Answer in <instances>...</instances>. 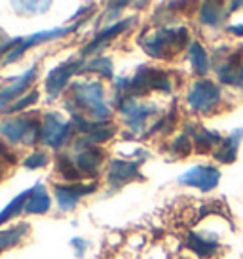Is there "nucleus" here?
Segmentation results:
<instances>
[{
    "label": "nucleus",
    "instance_id": "nucleus-2",
    "mask_svg": "<svg viewBox=\"0 0 243 259\" xmlns=\"http://www.w3.org/2000/svg\"><path fill=\"white\" fill-rule=\"evenodd\" d=\"M76 107L84 109L89 116L97 118L99 122H106L110 118V107L105 99V86L97 80L74 82L71 86Z\"/></svg>",
    "mask_w": 243,
    "mask_h": 259
},
{
    "label": "nucleus",
    "instance_id": "nucleus-34",
    "mask_svg": "<svg viewBox=\"0 0 243 259\" xmlns=\"http://www.w3.org/2000/svg\"><path fill=\"white\" fill-rule=\"evenodd\" d=\"M2 176H4V170H2V168H0V179H2Z\"/></svg>",
    "mask_w": 243,
    "mask_h": 259
},
{
    "label": "nucleus",
    "instance_id": "nucleus-32",
    "mask_svg": "<svg viewBox=\"0 0 243 259\" xmlns=\"http://www.w3.org/2000/svg\"><path fill=\"white\" fill-rule=\"evenodd\" d=\"M228 31L234 32V34H237V36H243V23H239V25H230V27H228Z\"/></svg>",
    "mask_w": 243,
    "mask_h": 259
},
{
    "label": "nucleus",
    "instance_id": "nucleus-4",
    "mask_svg": "<svg viewBox=\"0 0 243 259\" xmlns=\"http://www.w3.org/2000/svg\"><path fill=\"white\" fill-rule=\"evenodd\" d=\"M0 136L14 145H36L42 139V126L36 118L12 116L0 124Z\"/></svg>",
    "mask_w": 243,
    "mask_h": 259
},
{
    "label": "nucleus",
    "instance_id": "nucleus-16",
    "mask_svg": "<svg viewBox=\"0 0 243 259\" xmlns=\"http://www.w3.org/2000/svg\"><path fill=\"white\" fill-rule=\"evenodd\" d=\"M187 134L194 138V147L198 153H205V151H211L213 147H217L222 143V138L219 134L211 132V130H203V128H196L194 124H188L187 126Z\"/></svg>",
    "mask_w": 243,
    "mask_h": 259
},
{
    "label": "nucleus",
    "instance_id": "nucleus-5",
    "mask_svg": "<svg viewBox=\"0 0 243 259\" xmlns=\"http://www.w3.org/2000/svg\"><path fill=\"white\" fill-rule=\"evenodd\" d=\"M120 103V113L124 114V122L131 128V132L141 134L145 130L146 120L158 111V107L154 103H145V101H139L135 96H124L122 99H118Z\"/></svg>",
    "mask_w": 243,
    "mask_h": 259
},
{
    "label": "nucleus",
    "instance_id": "nucleus-10",
    "mask_svg": "<svg viewBox=\"0 0 243 259\" xmlns=\"http://www.w3.org/2000/svg\"><path fill=\"white\" fill-rule=\"evenodd\" d=\"M180 185L187 187H196L202 193H209L215 187L219 185L220 181V171L215 166H194L187 170L185 174H180L177 179Z\"/></svg>",
    "mask_w": 243,
    "mask_h": 259
},
{
    "label": "nucleus",
    "instance_id": "nucleus-21",
    "mask_svg": "<svg viewBox=\"0 0 243 259\" xmlns=\"http://www.w3.org/2000/svg\"><path fill=\"white\" fill-rule=\"evenodd\" d=\"M114 132H116V128H114L112 124H106L105 122L101 128H97L95 132L88 134V136H84V139L76 143V149H84V147H93V145H97V143H105V141H108V139L112 138Z\"/></svg>",
    "mask_w": 243,
    "mask_h": 259
},
{
    "label": "nucleus",
    "instance_id": "nucleus-1",
    "mask_svg": "<svg viewBox=\"0 0 243 259\" xmlns=\"http://www.w3.org/2000/svg\"><path fill=\"white\" fill-rule=\"evenodd\" d=\"M188 31L185 27H162L150 32L148 36H141V46L150 57L156 59H171L187 46Z\"/></svg>",
    "mask_w": 243,
    "mask_h": 259
},
{
    "label": "nucleus",
    "instance_id": "nucleus-9",
    "mask_svg": "<svg viewBox=\"0 0 243 259\" xmlns=\"http://www.w3.org/2000/svg\"><path fill=\"white\" fill-rule=\"evenodd\" d=\"M74 132L76 128L73 120H63L61 114L48 113L44 118V126H42V141L51 149H61L69 143Z\"/></svg>",
    "mask_w": 243,
    "mask_h": 259
},
{
    "label": "nucleus",
    "instance_id": "nucleus-8",
    "mask_svg": "<svg viewBox=\"0 0 243 259\" xmlns=\"http://www.w3.org/2000/svg\"><path fill=\"white\" fill-rule=\"evenodd\" d=\"M220 86L211 80H200L188 92V105L194 113L209 114L220 103Z\"/></svg>",
    "mask_w": 243,
    "mask_h": 259
},
{
    "label": "nucleus",
    "instance_id": "nucleus-30",
    "mask_svg": "<svg viewBox=\"0 0 243 259\" xmlns=\"http://www.w3.org/2000/svg\"><path fill=\"white\" fill-rule=\"evenodd\" d=\"M0 162H6V164H16L17 162L16 154L12 153L4 143H0Z\"/></svg>",
    "mask_w": 243,
    "mask_h": 259
},
{
    "label": "nucleus",
    "instance_id": "nucleus-13",
    "mask_svg": "<svg viewBox=\"0 0 243 259\" xmlns=\"http://www.w3.org/2000/svg\"><path fill=\"white\" fill-rule=\"evenodd\" d=\"M141 160H112L108 164V183L112 189H120L126 183L141 178Z\"/></svg>",
    "mask_w": 243,
    "mask_h": 259
},
{
    "label": "nucleus",
    "instance_id": "nucleus-23",
    "mask_svg": "<svg viewBox=\"0 0 243 259\" xmlns=\"http://www.w3.org/2000/svg\"><path fill=\"white\" fill-rule=\"evenodd\" d=\"M27 233H29V227L27 225H16L12 227V229H6V231H0V253L21 242V238Z\"/></svg>",
    "mask_w": 243,
    "mask_h": 259
},
{
    "label": "nucleus",
    "instance_id": "nucleus-6",
    "mask_svg": "<svg viewBox=\"0 0 243 259\" xmlns=\"http://www.w3.org/2000/svg\"><path fill=\"white\" fill-rule=\"evenodd\" d=\"M86 65V59L84 57H73L65 63L57 65L46 76V92H48V99L53 101L55 97L61 96V92L65 90V86L69 84V80L73 78L76 73H82Z\"/></svg>",
    "mask_w": 243,
    "mask_h": 259
},
{
    "label": "nucleus",
    "instance_id": "nucleus-29",
    "mask_svg": "<svg viewBox=\"0 0 243 259\" xmlns=\"http://www.w3.org/2000/svg\"><path fill=\"white\" fill-rule=\"evenodd\" d=\"M192 147H194V143L190 141L188 134H183V136H178V138L175 139V143H173V153L177 154V156H187V154L192 151Z\"/></svg>",
    "mask_w": 243,
    "mask_h": 259
},
{
    "label": "nucleus",
    "instance_id": "nucleus-19",
    "mask_svg": "<svg viewBox=\"0 0 243 259\" xmlns=\"http://www.w3.org/2000/svg\"><path fill=\"white\" fill-rule=\"evenodd\" d=\"M188 248L198 253L200 257H209V255H215L219 251V242L213 240V238H205V236L200 235H188Z\"/></svg>",
    "mask_w": 243,
    "mask_h": 259
},
{
    "label": "nucleus",
    "instance_id": "nucleus-7",
    "mask_svg": "<svg viewBox=\"0 0 243 259\" xmlns=\"http://www.w3.org/2000/svg\"><path fill=\"white\" fill-rule=\"evenodd\" d=\"M80 25L82 23H74V25H67V27L46 29V31L34 32V34L27 36V38H21L19 44H17L16 48L8 54V57L4 59V63H14V61H17V59H21L27 50L34 48V46H38V44H44V42H49V40H57V38H63V36H67V34L78 31V29H80Z\"/></svg>",
    "mask_w": 243,
    "mask_h": 259
},
{
    "label": "nucleus",
    "instance_id": "nucleus-20",
    "mask_svg": "<svg viewBox=\"0 0 243 259\" xmlns=\"http://www.w3.org/2000/svg\"><path fill=\"white\" fill-rule=\"evenodd\" d=\"M188 57H190V63H192L194 73L200 74V76H205L207 71H209V57H207V52L203 50V46L200 44V42L194 40L192 44H190Z\"/></svg>",
    "mask_w": 243,
    "mask_h": 259
},
{
    "label": "nucleus",
    "instance_id": "nucleus-28",
    "mask_svg": "<svg viewBox=\"0 0 243 259\" xmlns=\"http://www.w3.org/2000/svg\"><path fill=\"white\" fill-rule=\"evenodd\" d=\"M49 156L46 151H36L33 153L31 156H27L25 158V168H29V170H38V168H44L46 164H48Z\"/></svg>",
    "mask_w": 243,
    "mask_h": 259
},
{
    "label": "nucleus",
    "instance_id": "nucleus-12",
    "mask_svg": "<svg viewBox=\"0 0 243 259\" xmlns=\"http://www.w3.org/2000/svg\"><path fill=\"white\" fill-rule=\"evenodd\" d=\"M135 21H137V17H128V19L118 21V23L110 25V27L103 29L101 32H97V36L89 42L86 48L82 50V57L86 59V57H89V56H95L97 52H101L105 46H108V44H110V42H112L118 34H122V32L126 31L131 23H135Z\"/></svg>",
    "mask_w": 243,
    "mask_h": 259
},
{
    "label": "nucleus",
    "instance_id": "nucleus-26",
    "mask_svg": "<svg viewBox=\"0 0 243 259\" xmlns=\"http://www.w3.org/2000/svg\"><path fill=\"white\" fill-rule=\"evenodd\" d=\"M57 170L61 174V178L69 179V181H76V179L82 178L80 170H78V166L74 164V160L71 158H67V156H61V158H57Z\"/></svg>",
    "mask_w": 243,
    "mask_h": 259
},
{
    "label": "nucleus",
    "instance_id": "nucleus-14",
    "mask_svg": "<svg viewBox=\"0 0 243 259\" xmlns=\"http://www.w3.org/2000/svg\"><path fill=\"white\" fill-rule=\"evenodd\" d=\"M36 73H38V65L34 63L33 67L27 69L21 76H17L10 86L0 90V111H6V105H8V103H12L14 99H19V97H21V94L34 82Z\"/></svg>",
    "mask_w": 243,
    "mask_h": 259
},
{
    "label": "nucleus",
    "instance_id": "nucleus-27",
    "mask_svg": "<svg viewBox=\"0 0 243 259\" xmlns=\"http://www.w3.org/2000/svg\"><path fill=\"white\" fill-rule=\"evenodd\" d=\"M36 101H38V92H36V90H33V92L25 94L23 97H19V99H17L12 107H8V109H6V113H8V114L19 113V111H23V109H27V107L34 105Z\"/></svg>",
    "mask_w": 243,
    "mask_h": 259
},
{
    "label": "nucleus",
    "instance_id": "nucleus-15",
    "mask_svg": "<svg viewBox=\"0 0 243 259\" xmlns=\"http://www.w3.org/2000/svg\"><path fill=\"white\" fill-rule=\"evenodd\" d=\"M105 158V153L97 149V147H84V149H78V153L74 156V164L78 166L82 176H97L99 166Z\"/></svg>",
    "mask_w": 243,
    "mask_h": 259
},
{
    "label": "nucleus",
    "instance_id": "nucleus-3",
    "mask_svg": "<svg viewBox=\"0 0 243 259\" xmlns=\"http://www.w3.org/2000/svg\"><path fill=\"white\" fill-rule=\"evenodd\" d=\"M128 92L130 96H139L146 94L150 90H160L169 94L171 92V80L169 74L162 69H152V67H139L133 78H120L116 80V94L118 92Z\"/></svg>",
    "mask_w": 243,
    "mask_h": 259
},
{
    "label": "nucleus",
    "instance_id": "nucleus-22",
    "mask_svg": "<svg viewBox=\"0 0 243 259\" xmlns=\"http://www.w3.org/2000/svg\"><path fill=\"white\" fill-rule=\"evenodd\" d=\"M29 196H31V189H27V191H23L21 194H17L12 202H8L6 208H2V211H0V225L10 221V219H14L17 213L25 211V204L29 200Z\"/></svg>",
    "mask_w": 243,
    "mask_h": 259
},
{
    "label": "nucleus",
    "instance_id": "nucleus-17",
    "mask_svg": "<svg viewBox=\"0 0 243 259\" xmlns=\"http://www.w3.org/2000/svg\"><path fill=\"white\" fill-rule=\"evenodd\" d=\"M243 139V128L234 130L226 139H222L220 143V149L215 153V158L222 164H232L237 156V149H239V143Z\"/></svg>",
    "mask_w": 243,
    "mask_h": 259
},
{
    "label": "nucleus",
    "instance_id": "nucleus-25",
    "mask_svg": "<svg viewBox=\"0 0 243 259\" xmlns=\"http://www.w3.org/2000/svg\"><path fill=\"white\" fill-rule=\"evenodd\" d=\"M200 19H202V23L211 25V27L219 25L222 21V4H219V2H205V4H202Z\"/></svg>",
    "mask_w": 243,
    "mask_h": 259
},
{
    "label": "nucleus",
    "instance_id": "nucleus-31",
    "mask_svg": "<svg viewBox=\"0 0 243 259\" xmlns=\"http://www.w3.org/2000/svg\"><path fill=\"white\" fill-rule=\"evenodd\" d=\"M71 244L76 248V253H78V255H82V253H84V250L89 246L88 240H82V238H73V240H71Z\"/></svg>",
    "mask_w": 243,
    "mask_h": 259
},
{
    "label": "nucleus",
    "instance_id": "nucleus-11",
    "mask_svg": "<svg viewBox=\"0 0 243 259\" xmlns=\"http://www.w3.org/2000/svg\"><path fill=\"white\" fill-rule=\"evenodd\" d=\"M55 198L59 208L63 211H71L76 208V204L80 202L84 196L95 193L97 191V183H88V185H82V183H73V185H55Z\"/></svg>",
    "mask_w": 243,
    "mask_h": 259
},
{
    "label": "nucleus",
    "instance_id": "nucleus-33",
    "mask_svg": "<svg viewBox=\"0 0 243 259\" xmlns=\"http://www.w3.org/2000/svg\"><path fill=\"white\" fill-rule=\"evenodd\" d=\"M235 86L243 90V65L241 69H239V73H237V76H235Z\"/></svg>",
    "mask_w": 243,
    "mask_h": 259
},
{
    "label": "nucleus",
    "instance_id": "nucleus-18",
    "mask_svg": "<svg viewBox=\"0 0 243 259\" xmlns=\"http://www.w3.org/2000/svg\"><path fill=\"white\" fill-rule=\"evenodd\" d=\"M49 210V194L46 191V185L42 183H36V185L31 189V196L25 204V211L27 213H46Z\"/></svg>",
    "mask_w": 243,
    "mask_h": 259
},
{
    "label": "nucleus",
    "instance_id": "nucleus-24",
    "mask_svg": "<svg viewBox=\"0 0 243 259\" xmlns=\"http://www.w3.org/2000/svg\"><path fill=\"white\" fill-rule=\"evenodd\" d=\"M112 61L105 56H99V57H93V59H89L86 61L84 65V69H82V73H99L106 76V78H112Z\"/></svg>",
    "mask_w": 243,
    "mask_h": 259
}]
</instances>
